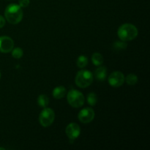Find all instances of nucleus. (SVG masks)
<instances>
[{
	"label": "nucleus",
	"mask_w": 150,
	"mask_h": 150,
	"mask_svg": "<svg viewBox=\"0 0 150 150\" xmlns=\"http://www.w3.org/2000/svg\"><path fill=\"white\" fill-rule=\"evenodd\" d=\"M23 10L19 4L13 3L6 7L4 11L5 20L11 24H18L23 19Z\"/></svg>",
	"instance_id": "1"
},
{
	"label": "nucleus",
	"mask_w": 150,
	"mask_h": 150,
	"mask_svg": "<svg viewBox=\"0 0 150 150\" xmlns=\"http://www.w3.org/2000/svg\"><path fill=\"white\" fill-rule=\"evenodd\" d=\"M117 35L121 40L127 42L134 40L139 35V31L136 26L131 23L121 25L117 31Z\"/></svg>",
	"instance_id": "2"
},
{
	"label": "nucleus",
	"mask_w": 150,
	"mask_h": 150,
	"mask_svg": "<svg viewBox=\"0 0 150 150\" xmlns=\"http://www.w3.org/2000/svg\"><path fill=\"white\" fill-rule=\"evenodd\" d=\"M76 84L80 88H86L93 82V75L89 70H79L75 79Z\"/></svg>",
	"instance_id": "3"
},
{
	"label": "nucleus",
	"mask_w": 150,
	"mask_h": 150,
	"mask_svg": "<svg viewBox=\"0 0 150 150\" xmlns=\"http://www.w3.org/2000/svg\"><path fill=\"white\" fill-rule=\"evenodd\" d=\"M68 103L73 108H80L83 105L85 101L83 94L76 89H71L69 91L67 95Z\"/></svg>",
	"instance_id": "4"
},
{
	"label": "nucleus",
	"mask_w": 150,
	"mask_h": 150,
	"mask_svg": "<svg viewBox=\"0 0 150 150\" xmlns=\"http://www.w3.org/2000/svg\"><path fill=\"white\" fill-rule=\"evenodd\" d=\"M55 120V113L52 108H44L39 116L40 124L44 127L51 126Z\"/></svg>",
	"instance_id": "5"
},
{
	"label": "nucleus",
	"mask_w": 150,
	"mask_h": 150,
	"mask_svg": "<svg viewBox=\"0 0 150 150\" xmlns=\"http://www.w3.org/2000/svg\"><path fill=\"white\" fill-rule=\"evenodd\" d=\"M108 83L112 87H120L122 86L125 82V76L122 72L114 71L110 74L108 79Z\"/></svg>",
	"instance_id": "6"
},
{
	"label": "nucleus",
	"mask_w": 150,
	"mask_h": 150,
	"mask_svg": "<svg viewBox=\"0 0 150 150\" xmlns=\"http://www.w3.org/2000/svg\"><path fill=\"white\" fill-rule=\"evenodd\" d=\"M78 118L81 122L87 124L93 121L95 118V111L91 108H84L79 113Z\"/></svg>",
	"instance_id": "7"
},
{
	"label": "nucleus",
	"mask_w": 150,
	"mask_h": 150,
	"mask_svg": "<svg viewBox=\"0 0 150 150\" xmlns=\"http://www.w3.org/2000/svg\"><path fill=\"white\" fill-rule=\"evenodd\" d=\"M14 48V41L7 36L0 37V51L1 53H10Z\"/></svg>",
	"instance_id": "8"
},
{
	"label": "nucleus",
	"mask_w": 150,
	"mask_h": 150,
	"mask_svg": "<svg viewBox=\"0 0 150 150\" xmlns=\"http://www.w3.org/2000/svg\"><path fill=\"white\" fill-rule=\"evenodd\" d=\"M65 133L67 137L71 140L77 139L81 134V127L77 123H70L65 129Z\"/></svg>",
	"instance_id": "9"
},
{
	"label": "nucleus",
	"mask_w": 150,
	"mask_h": 150,
	"mask_svg": "<svg viewBox=\"0 0 150 150\" xmlns=\"http://www.w3.org/2000/svg\"><path fill=\"white\" fill-rule=\"evenodd\" d=\"M95 78L99 81H103L107 78V68L104 66H101L95 70Z\"/></svg>",
	"instance_id": "10"
},
{
	"label": "nucleus",
	"mask_w": 150,
	"mask_h": 150,
	"mask_svg": "<svg viewBox=\"0 0 150 150\" xmlns=\"http://www.w3.org/2000/svg\"><path fill=\"white\" fill-rule=\"evenodd\" d=\"M66 92H67V90H66L65 87L62 86H57V87L54 88V89L53 90V97L55 99H62L65 96Z\"/></svg>",
	"instance_id": "11"
},
{
	"label": "nucleus",
	"mask_w": 150,
	"mask_h": 150,
	"mask_svg": "<svg viewBox=\"0 0 150 150\" xmlns=\"http://www.w3.org/2000/svg\"><path fill=\"white\" fill-rule=\"evenodd\" d=\"M104 59L102 54L100 53H94L92 56V62L95 66H100L103 63Z\"/></svg>",
	"instance_id": "12"
},
{
	"label": "nucleus",
	"mask_w": 150,
	"mask_h": 150,
	"mask_svg": "<svg viewBox=\"0 0 150 150\" xmlns=\"http://www.w3.org/2000/svg\"><path fill=\"white\" fill-rule=\"evenodd\" d=\"M138 76L133 73H130L126 77H125V81L129 85V86H134L138 82Z\"/></svg>",
	"instance_id": "13"
},
{
	"label": "nucleus",
	"mask_w": 150,
	"mask_h": 150,
	"mask_svg": "<svg viewBox=\"0 0 150 150\" xmlns=\"http://www.w3.org/2000/svg\"><path fill=\"white\" fill-rule=\"evenodd\" d=\"M38 104L42 108H45L49 104V98L46 95H40L38 98Z\"/></svg>",
	"instance_id": "14"
},
{
	"label": "nucleus",
	"mask_w": 150,
	"mask_h": 150,
	"mask_svg": "<svg viewBox=\"0 0 150 150\" xmlns=\"http://www.w3.org/2000/svg\"><path fill=\"white\" fill-rule=\"evenodd\" d=\"M76 64L79 68H84L88 64V58L86 56L81 55L78 57Z\"/></svg>",
	"instance_id": "15"
},
{
	"label": "nucleus",
	"mask_w": 150,
	"mask_h": 150,
	"mask_svg": "<svg viewBox=\"0 0 150 150\" xmlns=\"http://www.w3.org/2000/svg\"><path fill=\"white\" fill-rule=\"evenodd\" d=\"M86 100H87V103L89 105L94 106L96 105L97 102H98V95L95 92H90L88 94Z\"/></svg>",
	"instance_id": "16"
},
{
	"label": "nucleus",
	"mask_w": 150,
	"mask_h": 150,
	"mask_svg": "<svg viewBox=\"0 0 150 150\" xmlns=\"http://www.w3.org/2000/svg\"><path fill=\"white\" fill-rule=\"evenodd\" d=\"M127 43L125 41H116L114 44H113V48L114 49L117 50V51H121V50H124L127 48Z\"/></svg>",
	"instance_id": "17"
},
{
	"label": "nucleus",
	"mask_w": 150,
	"mask_h": 150,
	"mask_svg": "<svg viewBox=\"0 0 150 150\" xmlns=\"http://www.w3.org/2000/svg\"><path fill=\"white\" fill-rule=\"evenodd\" d=\"M23 55V51L21 48H13L12 50V56L15 59H21Z\"/></svg>",
	"instance_id": "18"
},
{
	"label": "nucleus",
	"mask_w": 150,
	"mask_h": 150,
	"mask_svg": "<svg viewBox=\"0 0 150 150\" xmlns=\"http://www.w3.org/2000/svg\"><path fill=\"white\" fill-rule=\"evenodd\" d=\"M19 6L21 7H26L29 6L30 0H19Z\"/></svg>",
	"instance_id": "19"
},
{
	"label": "nucleus",
	"mask_w": 150,
	"mask_h": 150,
	"mask_svg": "<svg viewBox=\"0 0 150 150\" xmlns=\"http://www.w3.org/2000/svg\"><path fill=\"white\" fill-rule=\"evenodd\" d=\"M6 20L2 16L0 15V29H1L2 27H4V26L5 25Z\"/></svg>",
	"instance_id": "20"
},
{
	"label": "nucleus",
	"mask_w": 150,
	"mask_h": 150,
	"mask_svg": "<svg viewBox=\"0 0 150 150\" xmlns=\"http://www.w3.org/2000/svg\"><path fill=\"white\" fill-rule=\"evenodd\" d=\"M0 150H5V149L3 147H0Z\"/></svg>",
	"instance_id": "21"
},
{
	"label": "nucleus",
	"mask_w": 150,
	"mask_h": 150,
	"mask_svg": "<svg viewBox=\"0 0 150 150\" xmlns=\"http://www.w3.org/2000/svg\"><path fill=\"white\" fill-rule=\"evenodd\" d=\"M0 79H1V72H0Z\"/></svg>",
	"instance_id": "22"
}]
</instances>
